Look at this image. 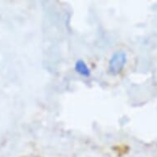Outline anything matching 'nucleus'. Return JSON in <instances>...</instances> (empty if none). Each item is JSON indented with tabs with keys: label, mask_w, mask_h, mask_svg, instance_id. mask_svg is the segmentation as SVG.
Returning <instances> with one entry per match:
<instances>
[{
	"label": "nucleus",
	"mask_w": 157,
	"mask_h": 157,
	"mask_svg": "<svg viewBox=\"0 0 157 157\" xmlns=\"http://www.w3.org/2000/svg\"><path fill=\"white\" fill-rule=\"evenodd\" d=\"M127 63V54L123 51L113 53L109 62V72L112 75H118L123 71Z\"/></svg>",
	"instance_id": "nucleus-1"
},
{
	"label": "nucleus",
	"mask_w": 157,
	"mask_h": 157,
	"mask_svg": "<svg viewBox=\"0 0 157 157\" xmlns=\"http://www.w3.org/2000/svg\"><path fill=\"white\" fill-rule=\"evenodd\" d=\"M75 70L77 71V73H79L83 77H89L91 75V70L88 68V66L81 59H79L76 62Z\"/></svg>",
	"instance_id": "nucleus-2"
}]
</instances>
